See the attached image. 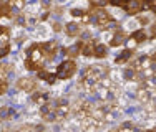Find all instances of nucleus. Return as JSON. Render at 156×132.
<instances>
[{
	"label": "nucleus",
	"instance_id": "1",
	"mask_svg": "<svg viewBox=\"0 0 156 132\" xmlns=\"http://www.w3.org/2000/svg\"><path fill=\"white\" fill-rule=\"evenodd\" d=\"M70 112V104L65 99H50L43 107H40V114L48 122L63 120Z\"/></svg>",
	"mask_w": 156,
	"mask_h": 132
},
{
	"label": "nucleus",
	"instance_id": "2",
	"mask_svg": "<svg viewBox=\"0 0 156 132\" xmlns=\"http://www.w3.org/2000/svg\"><path fill=\"white\" fill-rule=\"evenodd\" d=\"M108 76V68L103 64H93V66H88L83 73V78L80 81V86L83 87L85 93L91 94L95 89V86L101 81L103 78Z\"/></svg>",
	"mask_w": 156,
	"mask_h": 132
},
{
	"label": "nucleus",
	"instance_id": "3",
	"mask_svg": "<svg viewBox=\"0 0 156 132\" xmlns=\"http://www.w3.org/2000/svg\"><path fill=\"white\" fill-rule=\"evenodd\" d=\"M47 61H50L48 54L45 53L42 43H35L27 50V58H25V68L30 71H40L43 69Z\"/></svg>",
	"mask_w": 156,
	"mask_h": 132
},
{
	"label": "nucleus",
	"instance_id": "4",
	"mask_svg": "<svg viewBox=\"0 0 156 132\" xmlns=\"http://www.w3.org/2000/svg\"><path fill=\"white\" fill-rule=\"evenodd\" d=\"M87 13H88V21L96 25L100 30H106L113 23V18L110 17V13L100 8V7H93L91 10H87Z\"/></svg>",
	"mask_w": 156,
	"mask_h": 132
},
{
	"label": "nucleus",
	"instance_id": "5",
	"mask_svg": "<svg viewBox=\"0 0 156 132\" xmlns=\"http://www.w3.org/2000/svg\"><path fill=\"white\" fill-rule=\"evenodd\" d=\"M83 56H95V58H105L106 56V46L98 40H88L81 41V53Z\"/></svg>",
	"mask_w": 156,
	"mask_h": 132
},
{
	"label": "nucleus",
	"instance_id": "6",
	"mask_svg": "<svg viewBox=\"0 0 156 132\" xmlns=\"http://www.w3.org/2000/svg\"><path fill=\"white\" fill-rule=\"evenodd\" d=\"M75 73H76V63L73 60H65L57 66L55 76H57V79H70Z\"/></svg>",
	"mask_w": 156,
	"mask_h": 132
},
{
	"label": "nucleus",
	"instance_id": "7",
	"mask_svg": "<svg viewBox=\"0 0 156 132\" xmlns=\"http://www.w3.org/2000/svg\"><path fill=\"white\" fill-rule=\"evenodd\" d=\"M23 7H25V0H2L0 2V8L3 12V17H10V18L15 13L22 12Z\"/></svg>",
	"mask_w": 156,
	"mask_h": 132
},
{
	"label": "nucleus",
	"instance_id": "8",
	"mask_svg": "<svg viewBox=\"0 0 156 132\" xmlns=\"http://www.w3.org/2000/svg\"><path fill=\"white\" fill-rule=\"evenodd\" d=\"M144 2L146 0H128L123 5V10L129 15H138L140 12L144 10Z\"/></svg>",
	"mask_w": 156,
	"mask_h": 132
},
{
	"label": "nucleus",
	"instance_id": "9",
	"mask_svg": "<svg viewBox=\"0 0 156 132\" xmlns=\"http://www.w3.org/2000/svg\"><path fill=\"white\" fill-rule=\"evenodd\" d=\"M146 33H144L143 30H136V31H133L131 35L128 36V40H126V41H128V50H133L135 48L136 45H138V43H143V41H146Z\"/></svg>",
	"mask_w": 156,
	"mask_h": 132
},
{
	"label": "nucleus",
	"instance_id": "10",
	"mask_svg": "<svg viewBox=\"0 0 156 132\" xmlns=\"http://www.w3.org/2000/svg\"><path fill=\"white\" fill-rule=\"evenodd\" d=\"M17 87L25 91V93H33L37 89V81L32 78H20L17 81Z\"/></svg>",
	"mask_w": 156,
	"mask_h": 132
},
{
	"label": "nucleus",
	"instance_id": "11",
	"mask_svg": "<svg viewBox=\"0 0 156 132\" xmlns=\"http://www.w3.org/2000/svg\"><path fill=\"white\" fill-rule=\"evenodd\" d=\"M50 99H51L50 94L45 93V91H33V94H32V101L35 102L38 107H43Z\"/></svg>",
	"mask_w": 156,
	"mask_h": 132
},
{
	"label": "nucleus",
	"instance_id": "12",
	"mask_svg": "<svg viewBox=\"0 0 156 132\" xmlns=\"http://www.w3.org/2000/svg\"><path fill=\"white\" fill-rule=\"evenodd\" d=\"M123 76H125L126 81H141L140 73L136 71V69L133 68L131 64H126V68L123 69Z\"/></svg>",
	"mask_w": 156,
	"mask_h": 132
},
{
	"label": "nucleus",
	"instance_id": "13",
	"mask_svg": "<svg viewBox=\"0 0 156 132\" xmlns=\"http://www.w3.org/2000/svg\"><path fill=\"white\" fill-rule=\"evenodd\" d=\"M126 40H128V35H126L123 30H116L115 35L111 36V40H110V45L111 46H121Z\"/></svg>",
	"mask_w": 156,
	"mask_h": 132
},
{
	"label": "nucleus",
	"instance_id": "14",
	"mask_svg": "<svg viewBox=\"0 0 156 132\" xmlns=\"http://www.w3.org/2000/svg\"><path fill=\"white\" fill-rule=\"evenodd\" d=\"M37 76H38V79H42V81H45L48 84H53L55 81H57L55 73H50V71H47V69H40V71H37Z\"/></svg>",
	"mask_w": 156,
	"mask_h": 132
},
{
	"label": "nucleus",
	"instance_id": "15",
	"mask_svg": "<svg viewBox=\"0 0 156 132\" xmlns=\"http://www.w3.org/2000/svg\"><path fill=\"white\" fill-rule=\"evenodd\" d=\"M65 31H66V35H70V36L80 35V31H81V28H80V23H76V21H70V23H66V27H65Z\"/></svg>",
	"mask_w": 156,
	"mask_h": 132
},
{
	"label": "nucleus",
	"instance_id": "16",
	"mask_svg": "<svg viewBox=\"0 0 156 132\" xmlns=\"http://www.w3.org/2000/svg\"><path fill=\"white\" fill-rule=\"evenodd\" d=\"M9 38H10V30L7 27H0V46L9 45Z\"/></svg>",
	"mask_w": 156,
	"mask_h": 132
},
{
	"label": "nucleus",
	"instance_id": "17",
	"mask_svg": "<svg viewBox=\"0 0 156 132\" xmlns=\"http://www.w3.org/2000/svg\"><path fill=\"white\" fill-rule=\"evenodd\" d=\"M12 116H13V112H12V109H10V107H0V122L9 120Z\"/></svg>",
	"mask_w": 156,
	"mask_h": 132
},
{
	"label": "nucleus",
	"instance_id": "18",
	"mask_svg": "<svg viewBox=\"0 0 156 132\" xmlns=\"http://www.w3.org/2000/svg\"><path fill=\"white\" fill-rule=\"evenodd\" d=\"M80 53H81V41L76 43V46H70V48L66 50V54H68V56H78Z\"/></svg>",
	"mask_w": 156,
	"mask_h": 132
},
{
	"label": "nucleus",
	"instance_id": "19",
	"mask_svg": "<svg viewBox=\"0 0 156 132\" xmlns=\"http://www.w3.org/2000/svg\"><path fill=\"white\" fill-rule=\"evenodd\" d=\"M10 71H12V66L10 64H0V78L5 79L10 74Z\"/></svg>",
	"mask_w": 156,
	"mask_h": 132
},
{
	"label": "nucleus",
	"instance_id": "20",
	"mask_svg": "<svg viewBox=\"0 0 156 132\" xmlns=\"http://www.w3.org/2000/svg\"><path fill=\"white\" fill-rule=\"evenodd\" d=\"M131 51H133V50H128V48H126L123 53H121V56L116 58V63H125V61H128L129 56H131Z\"/></svg>",
	"mask_w": 156,
	"mask_h": 132
},
{
	"label": "nucleus",
	"instance_id": "21",
	"mask_svg": "<svg viewBox=\"0 0 156 132\" xmlns=\"http://www.w3.org/2000/svg\"><path fill=\"white\" fill-rule=\"evenodd\" d=\"M144 10H150V12L156 13V0H146L144 2Z\"/></svg>",
	"mask_w": 156,
	"mask_h": 132
},
{
	"label": "nucleus",
	"instance_id": "22",
	"mask_svg": "<svg viewBox=\"0 0 156 132\" xmlns=\"http://www.w3.org/2000/svg\"><path fill=\"white\" fill-rule=\"evenodd\" d=\"M7 89H9V83H7L3 78H0V96H2V94H5Z\"/></svg>",
	"mask_w": 156,
	"mask_h": 132
},
{
	"label": "nucleus",
	"instance_id": "23",
	"mask_svg": "<svg viewBox=\"0 0 156 132\" xmlns=\"http://www.w3.org/2000/svg\"><path fill=\"white\" fill-rule=\"evenodd\" d=\"M10 53V45H5V46H0V60H2L3 56H7V54Z\"/></svg>",
	"mask_w": 156,
	"mask_h": 132
},
{
	"label": "nucleus",
	"instance_id": "24",
	"mask_svg": "<svg viewBox=\"0 0 156 132\" xmlns=\"http://www.w3.org/2000/svg\"><path fill=\"white\" fill-rule=\"evenodd\" d=\"M151 33H153V36H156V25H153V28H151Z\"/></svg>",
	"mask_w": 156,
	"mask_h": 132
},
{
	"label": "nucleus",
	"instance_id": "25",
	"mask_svg": "<svg viewBox=\"0 0 156 132\" xmlns=\"http://www.w3.org/2000/svg\"><path fill=\"white\" fill-rule=\"evenodd\" d=\"M3 17V12H2V8H0V18H2Z\"/></svg>",
	"mask_w": 156,
	"mask_h": 132
}]
</instances>
